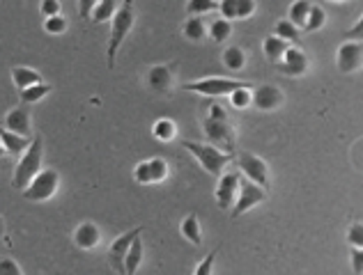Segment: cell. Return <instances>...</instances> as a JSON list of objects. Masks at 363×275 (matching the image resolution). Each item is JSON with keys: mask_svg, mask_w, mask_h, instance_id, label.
I'll use <instances>...</instances> for the list:
<instances>
[{"mask_svg": "<svg viewBox=\"0 0 363 275\" xmlns=\"http://www.w3.org/2000/svg\"><path fill=\"white\" fill-rule=\"evenodd\" d=\"M203 131H205V138L210 140L207 145L221 149L226 154H235V147H237V131L230 122L226 108L221 104H212L210 106V113L207 118L203 120Z\"/></svg>", "mask_w": 363, "mask_h": 275, "instance_id": "obj_1", "label": "cell"}, {"mask_svg": "<svg viewBox=\"0 0 363 275\" xmlns=\"http://www.w3.org/2000/svg\"><path fill=\"white\" fill-rule=\"evenodd\" d=\"M136 23V7L134 0H122V5H118L113 19H111V39L109 48H106V55H109V69L115 66V57H118V48L122 46V41L127 39Z\"/></svg>", "mask_w": 363, "mask_h": 275, "instance_id": "obj_2", "label": "cell"}, {"mask_svg": "<svg viewBox=\"0 0 363 275\" xmlns=\"http://www.w3.org/2000/svg\"><path fill=\"white\" fill-rule=\"evenodd\" d=\"M42 161H44V140H42V136H32L28 149L21 154L19 163H16V168H14L12 186L16 190L26 188L32 181V177L42 170Z\"/></svg>", "mask_w": 363, "mask_h": 275, "instance_id": "obj_3", "label": "cell"}, {"mask_svg": "<svg viewBox=\"0 0 363 275\" xmlns=\"http://www.w3.org/2000/svg\"><path fill=\"white\" fill-rule=\"evenodd\" d=\"M186 152H191L196 156V161L200 163V168L205 172L214 174V177H221L226 170V165H230L235 161V154H226L221 149L212 147L207 143H191V140H182L179 143Z\"/></svg>", "mask_w": 363, "mask_h": 275, "instance_id": "obj_4", "label": "cell"}, {"mask_svg": "<svg viewBox=\"0 0 363 275\" xmlns=\"http://www.w3.org/2000/svg\"><path fill=\"white\" fill-rule=\"evenodd\" d=\"M57 186H60V174L53 168H42L21 193L28 202H46L57 193Z\"/></svg>", "mask_w": 363, "mask_h": 275, "instance_id": "obj_5", "label": "cell"}, {"mask_svg": "<svg viewBox=\"0 0 363 275\" xmlns=\"http://www.w3.org/2000/svg\"><path fill=\"white\" fill-rule=\"evenodd\" d=\"M251 85V83L244 80H233V78H203V80H193V83H184L182 90L184 92H196V94L203 97H228L230 92H235L237 87Z\"/></svg>", "mask_w": 363, "mask_h": 275, "instance_id": "obj_6", "label": "cell"}, {"mask_svg": "<svg viewBox=\"0 0 363 275\" xmlns=\"http://www.w3.org/2000/svg\"><path fill=\"white\" fill-rule=\"evenodd\" d=\"M235 163L239 172L246 174V179L258 183L260 188L269 190V165L260 156H255L251 152H239L235 154Z\"/></svg>", "mask_w": 363, "mask_h": 275, "instance_id": "obj_7", "label": "cell"}, {"mask_svg": "<svg viewBox=\"0 0 363 275\" xmlns=\"http://www.w3.org/2000/svg\"><path fill=\"white\" fill-rule=\"evenodd\" d=\"M267 199V190L260 188L258 183H253L249 179H242L239 181V190H237V199L233 204V213H230V218H239V216H244L246 211H251L253 206L262 204Z\"/></svg>", "mask_w": 363, "mask_h": 275, "instance_id": "obj_8", "label": "cell"}, {"mask_svg": "<svg viewBox=\"0 0 363 275\" xmlns=\"http://www.w3.org/2000/svg\"><path fill=\"white\" fill-rule=\"evenodd\" d=\"M239 181H242V172H224V174L219 177L217 204H219L221 211H228L230 206L235 204L237 190H239Z\"/></svg>", "mask_w": 363, "mask_h": 275, "instance_id": "obj_9", "label": "cell"}, {"mask_svg": "<svg viewBox=\"0 0 363 275\" xmlns=\"http://www.w3.org/2000/svg\"><path fill=\"white\" fill-rule=\"evenodd\" d=\"M285 94L283 90L276 85H260L251 90V106H255L258 111H276L278 106H283Z\"/></svg>", "mask_w": 363, "mask_h": 275, "instance_id": "obj_10", "label": "cell"}, {"mask_svg": "<svg viewBox=\"0 0 363 275\" xmlns=\"http://www.w3.org/2000/svg\"><path fill=\"white\" fill-rule=\"evenodd\" d=\"M278 62V71L285 76H303L308 71V55L296 46H287Z\"/></svg>", "mask_w": 363, "mask_h": 275, "instance_id": "obj_11", "label": "cell"}, {"mask_svg": "<svg viewBox=\"0 0 363 275\" xmlns=\"http://www.w3.org/2000/svg\"><path fill=\"white\" fill-rule=\"evenodd\" d=\"M363 60V46L361 41H345V44L338 48V71L341 73H352L361 69Z\"/></svg>", "mask_w": 363, "mask_h": 275, "instance_id": "obj_12", "label": "cell"}, {"mask_svg": "<svg viewBox=\"0 0 363 275\" xmlns=\"http://www.w3.org/2000/svg\"><path fill=\"white\" fill-rule=\"evenodd\" d=\"M140 232H143V227H136V230H129L127 234H122V237H118L111 244V248H109V262H111V266L118 273H125V257H127V250H129V246H131V241H134Z\"/></svg>", "mask_w": 363, "mask_h": 275, "instance_id": "obj_13", "label": "cell"}, {"mask_svg": "<svg viewBox=\"0 0 363 275\" xmlns=\"http://www.w3.org/2000/svg\"><path fill=\"white\" fill-rule=\"evenodd\" d=\"M5 129L16 133V136H21V138H32L30 136V133H32L30 111H28L26 104L19 106V108H14V111H10V113L5 115Z\"/></svg>", "mask_w": 363, "mask_h": 275, "instance_id": "obj_14", "label": "cell"}, {"mask_svg": "<svg viewBox=\"0 0 363 275\" xmlns=\"http://www.w3.org/2000/svg\"><path fill=\"white\" fill-rule=\"evenodd\" d=\"M172 83H175V71H172L170 64H156L147 71V85H150V90L159 92V94L170 92Z\"/></svg>", "mask_w": 363, "mask_h": 275, "instance_id": "obj_15", "label": "cell"}, {"mask_svg": "<svg viewBox=\"0 0 363 275\" xmlns=\"http://www.w3.org/2000/svg\"><path fill=\"white\" fill-rule=\"evenodd\" d=\"M99 241H102V232L95 223H81L76 232H74V244H76L81 250H93L99 246Z\"/></svg>", "mask_w": 363, "mask_h": 275, "instance_id": "obj_16", "label": "cell"}, {"mask_svg": "<svg viewBox=\"0 0 363 275\" xmlns=\"http://www.w3.org/2000/svg\"><path fill=\"white\" fill-rule=\"evenodd\" d=\"M30 140L32 138H21V136H16V133L7 131L5 127H0V145L5 147L7 156H21L28 149Z\"/></svg>", "mask_w": 363, "mask_h": 275, "instance_id": "obj_17", "label": "cell"}, {"mask_svg": "<svg viewBox=\"0 0 363 275\" xmlns=\"http://www.w3.org/2000/svg\"><path fill=\"white\" fill-rule=\"evenodd\" d=\"M12 80L19 90H26L30 85H37V83H44L42 73L37 69H30V66H12Z\"/></svg>", "mask_w": 363, "mask_h": 275, "instance_id": "obj_18", "label": "cell"}, {"mask_svg": "<svg viewBox=\"0 0 363 275\" xmlns=\"http://www.w3.org/2000/svg\"><path fill=\"white\" fill-rule=\"evenodd\" d=\"M143 241H140V234L131 241V246L127 250V257H125V275H136V271L140 269V264H143Z\"/></svg>", "mask_w": 363, "mask_h": 275, "instance_id": "obj_19", "label": "cell"}, {"mask_svg": "<svg viewBox=\"0 0 363 275\" xmlns=\"http://www.w3.org/2000/svg\"><path fill=\"white\" fill-rule=\"evenodd\" d=\"M179 230H182V237H184L186 241H191L193 246H200V244H203V230H200V220H198V216H196V213L186 216V218L182 220Z\"/></svg>", "mask_w": 363, "mask_h": 275, "instance_id": "obj_20", "label": "cell"}, {"mask_svg": "<svg viewBox=\"0 0 363 275\" xmlns=\"http://www.w3.org/2000/svg\"><path fill=\"white\" fill-rule=\"evenodd\" d=\"M53 92V85L51 83H37V85H30L26 90H19V97H21V101L23 104H37V101H42V99L46 94H51Z\"/></svg>", "mask_w": 363, "mask_h": 275, "instance_id": "obj_21", "label": "cell"}, {"mask_svg": "<svg viewBox=\"0 0 363 275\" xmlns=\"http://www.w3.org/2000/svg\"><path fill=\"white\" fill-rule=\"evenodd\" d=\"M184 37L189 41H203L207 37V26H205L203 16H189L184 23Z\"/></svg>", "mask_w": 363, "mask_h": 275, "instance_id": "obj_22", "label": "cell"}, {"mask_svg": "<svg viewBox=\"0 0 363 275\" xmlns=\"http://www.w3.org/2000/svg\"><path fill=\"white\" fill-rule=\"evenodd\" d=\"M224 64L230 71H242L246 66V53L242 46H228L224 51Z\"/></svg>", "mask_w": 363, "mask_h": 275, "instance_id": "obj_23", "label": "cell"}, {"mask_svg": "<svg viewBox=\"0 0 363 275\" xmlns=\"http://www.w3.org/2000/svg\"><path fill=\"white\" fill-rule=\"evenodd\" d=\"M308 12H310V0H294L290 5V16H287V21L301 30L303 23L308 19Z\"/></svg>", "mask_w": 363, "mask_h": 275, "instance_id": "obj_24", "label": "cell"}, {"mask_svg": "<svg viewBox=\"0 0 363 275\" xmlns=\"http://www.w3.org/2000/svg\"><path fill=\"white\" fill-rule=\"evenodd\" d=\"M207 32H210L212 41H217V44H224V41H228L230 35H233V23L226 21V19H214L210 23Z\"/></svg>", "mask_w": 363, "mask_h": 275, "instance_id": "obj_25", "label": "cell"}, {"mask_svg": "<svg viewBox=\"0 0 363 275\" xmlns=\"http://www.w3.org/2000/svg\"><path fill=\"white\" fill-rule=\"evenodd\" d=\"M115 10H118V0H99L97 7L93 10V16H90V21H93V23H106V21H111Z\"/></svg>", "mask_w": 363, "mask_h": 275, "instance_id": "obj_26", "label": "cell"}, {"mask_svg": "<svg viewBox=\"0 0 363 275\" xmlns=\"http://www.w3.org/2000/svg\"><path fill=\"white\" fill-rule=\"evenodd\" d=\"M152 133H154L156 140H161V143H170V140L177 136V127H175V122H172V120L161 118L152 127Z\"/></svg>", "mask_w": 363, "mask_h": 275, "instance_id": "obj_27", "label": "cell"}, {"mask_svg": "<svg viewBox=\"0 0 363 275\" xmlns=\"http://www.w3.org/2000/svg\"><path fill=\"white\" fill-rule=\"evenodd\" d=\"M324 23H327V12H324V7H320V5H310V12H308V19L306 23H303V32H315L320 28H324Z\"/></svg>", "mask_w": 363, "mask_h": 275, "instance_id": "obj_28", "label": "cell"}, {"mask_svg": "<svg viewBox=\"0 0 363 275\" xmlns=\"http://www.w3.org/2000/svg\"><path fill=\"white\" fill-rule=\"evenodd\" d=\"M287 46H290L287 41H283V39L276 37V35H271V37L265 39V55L269 57L271 62H278L280 57H283V53H285Z\"/></svg>", "mask_w": 363, "mask_h": 275, "instance_id": "obj_29", "label": "cell"}, {"mask_svg": "<svg viewBox=\"0 0 363 275\" xmlns=\"http://www.w3.org/2000/svg\"><path fill=\"white\" fill-rule=\"evenodd\" d=\"M217 10H219L217 0H189L186 3L189 16H203V14H210V12H217Z\"/></svg>", "mask_w": 363, "mask_h": 275, "instance_id": "obj_30", "label": "cell"}, {"mask_svg": "<svg viewBox=\"0 0 363 275\" xmlns=\"http://www.w3.org/2000/svg\"><path fill=\"white\" fill-rule=\"evenodd\" d=\"M276 37H280L283 41H292V44H296L299 37H301V30L296 28V26H292V23L287 21V19H280L276 23Z\"/></svg>", "mask_w": 363, "mask_h": 275, "instance_id": "obj_31", "label": "cell"}, {"mask_svg": "<svg viewBox=\"0 0 363 275\" xmlns=\"http://www.w3.org/2000/svg\"><path fill=\"white\" fill-rule=\"evenodd\" d=\"M251 90L253 85H244V87H237L235 92H230V104H233L235 108H239V111H244V108L251 106Z\"/></svg>", "mask_w": 363, "mask_h": 275, "instance_id": "obj_32", "label": "cell"}, {"mask_svg": "<svg viewBox=\"0 0 363 275\" xmlns=\"http://www.w3.org/2000/svg\"><path fill=\"white\" fill-rule=\"evenodd\" d=\"M44 30L48 35H62V32L67 30V19H64L62 14L48 16V19H44Z\"/></svg>", "mask_w": 363, "mask_h": 275, "instance_id": "obj_33", "label": "cell"}, {"mask_svg": "<svg viewBox=\"0 0 363 275\" xmlns=\"http://www.w3.org/2000/svg\"><path fill=\"white\" fill-rule=\"evenodd\" d=\"M150 163V174H152V183H159L168 177V163L163 161V158H152V161H147Z\"/></svg>", "mask_w": 363, "mask_h": 275, "instance_id": "obj_34", "label": "cell"}, {"mask_svg": "<svg viewBox=\"0 0 363 275\" xmlns=\"http://www.w3.org/2000/svg\"><path fill=\"white\" fill-rule=\"evenodd\" d=\"M217 255H219V248H214L212 253L205 257V260L196 266V273L193 275H212L214 271V262H217Z\"/></svg>", "mask_w": 363, "mask_h": 275, "instance_id": "obj_35", "label": "cell"}, {"mask_svg": "<svg viewBox=\"0 0 363 275\" xmlns=\"http://www.w3.org/2000/svg\"><path fill=\"white\" fill-rule=\"evenodd\" d=\"M134 179L138 183H143V186H147V183H152V174H150V163L143 161V163H138L136 168H134Z\"/></svg>", "mask_w": 363, "mask_h": 275, "instance_id": "obj_36", "label": "cell"}, {"mask_svg": "<svg viewBox=\"0 0 363 275\" xmlns=\"http://www.w3.org/2000/svg\"><path fill=\"white\" fill-rule=\"evenodd\" d=\"M219 12H221V19H226V21L237 19V0H221Z\"/></svg>", "mask_w": 363, "mask_h": 275, "instance_id": "obj_37", "label": "cell"}, {"mask_svg": "<svg viewBox=\"0 0 363 275\" xmlns=\"http://www.w3.org/2000/svg\"><path fill=\"white\" fill-rule=\"evenodd\" d=\"M255 14V0H237V19H251Z\"/></svg>", "mask_w": 363, "mask_h": 275, "instance_id": "obj_38", "label": "cell"}, {"mask_svg": "<svg viewBox=\"0 0 363 275\" xmlns=\"http://www.w3.org/2000/svg\"><path fill=\"white\" fill-rule=\"evenodd\" d=\"M0 275H21V266L12 257H0Z\"/></svg>", "mask_w": 363, "mask_h": 275, "instance_id": "obj_39", "label": "cell"}, {"mask_svg": "<svg viewBox=\"0 0 363 275\" xmlns=\"http://www.w3.org/2000/svg\"><path fill=\"white\" fill-rule=\"evenodd\" d=\"M348 241L352 248H361L363 246V225L361 223H354L350 232H348Z\"/></svg>", "mask_w": 363, "mask_h": 275, "instance_id": "obj_40", "label": "cell"}, {"mask_svg": "<svg viewBox=\"0 0 363 275\" xmlns=\"http://www.w3.org/2000/svg\"><path fill=\"white\" fill-rule=\"evenodd\" d=\"M60 0H42L39 3V12H42L44 19H48V16H55V14H60Z\"/></svg>", "mask_w": 363, "mask_h": 275, "instance_id": "obj_41", "label": "cell"}, {"mask_svg": "<svg viewBox=\"0 0 363 275\" xmlns=\"http://www.w3.org/2000/svg\"><path fill=\"white\" fill-rule=\"evenodd\" d=\"M99 0H78V16L83 21H90V16H93V10L97 7Z\"/></svg>", "mask_w": 363, "mask_h": 275, "instance_id": "obj_42", "label": "cell"}, {"mask_svg": "<svg viewBox=\"0 0 363 275\" xmlns=\"http://www.w3.org/2000/svg\"><path fill=\"white\" fill-rule=\"evenodd\" d=\"M352 269L357 275L363 273V250L361 248H352Z\"/></svg>", "mask_w": 363, "mask_h": 275, "instance_id": "obj_43", "label": "cell"}, {"mask_svg": "<svg viewBox=\"0 0 363 275\" xmlns=\"http://www.w3.org/2000/svg\"><path fill=\"white\" fill-rule=\"evenodd\" d=\"M361 35H363V21L359 19L357 26H354V30H350L345 37H348V41H361Z\"/></svg>", "mask_w": 363, "mask_h": 275, "instance_id": "obj_44", "label": "cell"}, {"mask_svg": "<svg viewBox=\"0 0 363 275\" xmlns=\"http://www.w3.org/2000/svg\"><path fill=\"white\" fill-rule=\"evenodd\" d=\"M3 156H7V152H5V147L0 145V158H3Z\"/></svg>", "mask_w": 363, "mask_h": 275, "instance_id": "obj_45", "label": "cell"}, {"mask_svg": "<svg viewBox=\"0 0 363 275\" xmlns=\"http://www.w3.org/2000/svg\"><path fill=\"white\" fill-rule=\"evenodd\" d=\"M331 3H345V0H331Z\"/></svg>", "mask_w": 363, "mask_h": 275, "instance_id": "obj_46", "label": "cell"}]
</instances>
